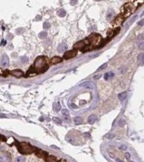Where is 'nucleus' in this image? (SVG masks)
<instances>
[{
  "label": "nucleus",
  "instance_id": "f257e3e1",
  "mask_svg": "<svg viewBox=\"0 0 144 162\" xmlns=\"http://www.w3.org/2000/svg\"><path fill=\"white\" fill-rule=\"evenodd\" d=\"M33 68L37 72V74H41L44 73L46 70L48 69V65H47V59L45 56H39L35 60L33 64Z\"/></svg>",
  "mask_w": 144,
  "mask_h": 162
},
{
  "label": "nucleus",
  "instance_id": "f03ea898",
  "mask_svg": "<svg viewBox=\"0 0 144 162\" xmlns=\"http://www.w3.org/2000/svg\"><path fill=\"white\" fill-rule=\"evenodd\" d=\"M17 150L19 151V153L23 155H30L34 152V147H31L30 144L28 143H17Z\"/></svg>",
  "mask_w": 144,
  "mask_h": 162
},
{
  "label": "nucleus",
  "instance_id": "7ed1b4c3",
  "mask_svg": "<svg viewBox=\"0 0 144 162\" xmlns=\"http://www.w3.org/2000/svg\"><path fill=\"white\" fill-rule=\"evenodd\" d=\"M87 39L89 41L90 45H92L94 48H100V44L102 43V41H103L101 35H99L97 33H93Z\"/></svg>",
  "mask_w": 144,
  "mask_h": 162
},
{
  "label": "nucleus",
  "instance_id": "20e7f679",
  "mask_svg": "<svg viewBox=\"0 0 144 162\" xmlns=\"http://www.w3.org/2000/svg\"><path fill=\"white\" fill-rule=\"evenodd\" d=\"M136 9V8L133 6V3H127V4H125L124 5V7H123V14L122 15L125 17V19L127 18V17H129L130 16L133 12H134V10Z\"/></svg>",
  "mask_w": 144,
  "mask_h": 162
},
{
  "label": "nucleus",
  "instance_id": "39448f33",
  "mask_svg": "<svg viewBox=\"0 0 144 162\" xmlns=\"http://www.w3.org/2000/svg\"><path fill=\"white\" fill-rule=\"evenodd\" d=\"M89 44H90L89 41H88V39H86V40H83V41H80V42H76L75 44L74 45V50H81L82 51L86 45H89Z\"/></svg>",
  "mask_w": 144,
  "mask_h": 162
},
{
  "label": "nucleus",
  "instance_id": "423d86ee",
  "mask_svg": "<svg viewBox=\"0 0 144 162\" xmlns=\"http://www.w3.org/2000/svg\"><path fill=\"white\" fill-rule=\"evenodd\" d=\"M76 51L75 50H71V51H67V52H65L64 54H63V58L65 59V60H68V59H72V58H74V57H75L76 56Z\"/></svg>",
  "mask_w": 144,
  "mask_h": 162
},
{
  "label": "nucleus",
  "instance_id": "0eeeda50",
  "mask_svg": "<svg viewBox=\"0 0 144 162\" xmlns=\"http://www.w3.org/2000/svg\"><path fill=\"white\" fill-rule=\"evenodd\" d=\"M34 151H35V153H36V155L38 156L39 157H41V158H45L46 156L48 155L45 151H43L41 149H39L36 147H34Z\"/></svg>",
  "mask_w": 144,
  "mask_h": 162
},
{
  "label": "nucleus",
  "instance_id": "6e6552de",
  "mask_svg": "<svg viewBox=\"0 0 144 162\" xmlns=\"http://www.w3.org/2000/svg\"><path fill=\"white\" fill-rule=\"evenodd\" d=\"M11 161V157L7 152L1 153V162H10Z\"/></svg>",
  "mask_w": 144,
  "mask_h": 162
},
{
  "label": "nucleus",
  "instance_id": "1a4fd4ad",
  "mask_svg": "<svg viewBox=\"0 0 144 162\" xmlns=\"http://www.w3.org/2000/svg\"><path fill=\"white\" fill-rule=\"evenodd\" d=\"M124 19H125V17L120 14V15H118L115 19H114V22L113 24L115 26H118V25H119V24H121L123 21H124Z\"/></svg>",
  "mask_w": 144,
  "mask_h": 162
},
{
  "label": "nucleus",
  "instance_id": "9d476101",
  "mask_svg": "<svg viewBox=\"0 0 144 162\" xmlns=\"http://www.w3.org/2000/svg\"><path fill=\"white\" fill-rule=\"evenodd\" d=\"M10 74L12 75V76H14L16 77H22L24 76V74H23V72L21 70H18V69H15V70H12L11 72H10Z\"/></svg>",
  "mask_w": 144,
  "mask_h": 162
},
{
  "label": "nucleus",
  "instance_id": "9b49d317",
  "mask_svg": "<svg viewBox=\"0 0 144 162\" xmlns=\"http://www.w3.org/2000/svg\"><path fill=\"white\" fill-rule=\"evenodd\" d=\"M44 159H45V162H59V160H58L55 157H53V156H49V155L46 156V157Z\"/></svg>",
  "mask_w": 144,
  "mask_h": 162
},
{
  "label": "nucleus",
  "instance_id": "f8f14e48",
  "mask_svg": "<svg viewBox=\"0 0 144 162\" xmlns=\"http://www.w3.org/2000/svg\"><path fill=\"white\" fill-rule=\"evenodd\" d=\"M61 61H62V59H61V57H59V56H55V57H52V58L51 59L50 63H51L52 65H56V64L61 63Z\"/></svg>",
  "mask_w": 144,
  "mask_h": 162
},
{
  "label": "nucleus",
  "instance_id": "ddd939ff",
  "mask_svg": "<svg viewBox=\"0 0 144 162\" xmlns=\"http://www.w3.org/2000/svg\"><path fill=\"white\" fill-rule=\"evenodd\" d=\"M36 75H38L37 74V72L35 71V69L33 68V66H31L30 70L28 71V73H27V75H26V77H33V76H36Z\"/></svg>",
  "mask_w": 144,
  "mask_h": 162
},
{
  "label": "nucleus",
  "instance_id": "4468645a",
  "mask_svg": "<svg viewBox=\"0 0 144 162\" xmlns=\"http://www.w3.org/2000/svg\"><path fill=\"white\" fill-rule=\"evenodd\" d=\"M8 65V59L6 55H3L2 56V59H1V65L2 66H7Z\"/></svg>",
  "mask_w": 144,
  "mask_h": 162
},
{
  "label": "nucleus",
  "instance_id": "2eb2a0df",
  "mask_svg": "<svg viewBox=\"0 0 144 162\" xmlns=\"http://www.w3.org/2000/svg\"><path fill=\"white\" fill-rule=\"evenodd\" d=\"M96 115H91L89 118H88V123L90 124H93L95 122H96Z\"/></svg>",
  "mask_w": 144,
  "mask_h": 162
},
{
  "label": "nucleus",
  "instance_id": "dca6fc26",
  "mask_svg": "<svg viewBox=\"0 0 144 162\" xmlns=\"http://www.w3.org/2000/svg\"><path fill=\"white\" fill-rule=\"evenodd\" d=\"M92 49H94V47L89 44V45H86V46L84 47L82 51H83V53H86V52H89V51L92 50Z\"/></svg>",
  "mask_w": 144,
  "mask_h": 162
},
{
  "label": "nucleus",
  "instance_id": "f3484780",
  "mask_svg": "<svg viewBox=\"0 0 144 162\" xmlns=\"http://www.w3.org/2000/svg\"><path fill=\"white\" fill-rule=\"evenodd\" d=\"M65 49H66V45H65V44H63V43H62V44H60V45H59V47H58V52L62 53V52H63Z\"/></svg>",
  "mask_w": 144,
  "mask_h": 162
},
{
  "label": "nucleus",
  "instance_id": "a211bd4d",
  "mask_svg": "<svg viewBox=\"0 0 144 162\" xmlns=\"http://www.w3.org/2000/svg\"><path fill=\"white\" fill-rule=\"evenodd\" d=\"M83 123V119L81 117H75L74 118V124H81Z\"/></svg>",
  "mask_w": 144,
  "mask_h": 162
},
{
  "label": "nucleus",
  "instance_id": "6ab92c4d",
  "mask_svg": "<svg viewBox=\"0 0 144 162\" xmlns=\"http://www.w3.org/2000/svg\"><path fill=\"white\" fill-rule=\"evenodd\" d=\"M113 76H114V73H112V72L111 73H106V75H105V79L107 80V79H109L110 77H112Z\"/></svg>",
  "mask_w": 144,
  "mask_h": 162
},
{
  "label": "nucleus",
  "instance_id": "aec40b11",
  "mask_svg": "<svg viewBox=\"0 0 144 162\" xmlns=\"http://www.w3.org/2000/svg\"><path fill=\"white\" fill-rule=\"evenodd\" d=\"M16 162H25V157H17L16 158Z\"/></svg>",
  "mask_w": 144,
  "mask_h": 162
},
{
  "label": "nucleus",
  "instance_id": "412c9836",
  "mask_svg": "<svg viewBox=\"0 0 144 162\" xmlns=\"http://www.w3.org/2000/svg\"><path fill=\"white\" fill-rule=\"evenodd\" d=\"M65 14H66V13H65V11H64L63 9H60V10L58 11V15L60 16V17H64Z\"/></svg>",
  "mask_w": 144,
  "mask_h": 162
},
{
  "label": "nucleus",
  "instance_id": "4be33fe9",
  "mask_svg": "<svg viewBox=\"0 0 144 162\" xmlns=\"http://www.w3.org/2000/svg\"><path fill=\"white\" fill-rule=\"evenodd\" d=\"M54 122H55V123H56V124H59V125H61V123H62V122H61V119H60V118H58V117H56V118H54Z\"/></svg>",
  "mask_w": 144,
  "mask_h": 162
},
{
  "label": "nucleus",
  "instance_id": "5701e85b",
  "mask_svg": "<svg viewBox=\"0 0 144 162\" xmlns=\"http://www.w3.org/2000/svg\"><path fill=\"white\" fill-rule=\"evenodd\" d=\"M126 95H127V93L126 92H123V93H121V94H119V100H123L125 98H126Z\"/></svg>",
  "mask_w": 144,
  "mask_h": 162
},
{
  "label": "nucleus",
  "instance_id": "b1692460",
  "mask_svg": "<svg viewBox=\"0 0 144 162\" xmlns=\"http://www.w3.org/2000/svg\"><path fill=\"white\" fill-rule=\"evenodd\" d=\"M39 37H40V38H45V37H47V32H46V31L40 32V33H39Z\"/></svg>",
  "mask_w": 144,
  "mask_h": 162
},
{
  "label": "nucleus",
  "instance_id": "393cba45",
  "mask_svg": "<svg viewBox=\"0 0 144 162\" xmlns=\"http://www.w3.org/2000/svg\"><path fill=\"white\" fill-rule=\"evenodd\" d=\"M54 108H55V111H60L61 106H60V104H59V103H56V104H55V106H54Z\"/></svg>",
  "mask_w": 144,
  "mask_h": 162
},
{
  "label": "nucleus",
  "instance_id": "a878e982",
  "mask_svg": "<svg viewBox=\"0 0 144 162\" xmlns=\"http://www.w3.org/2000/svg\"><path fill=\"white\" fill-rule=\"evenodd\" d=\"M119 31H120V28H117V29H116V31H113V36L117 35V34L119 32Z\"/></svg>",
  "mask_w": 144,
  "mask_h": 162
},
{
  "label": "nucleus",
  "instance_id": "bb28decb",
  "mask_svg": "<svg viewBox=\"0 0 144 162\" xmlns=\"http://www.w3.org/2000/svg\"><path fill=\"white\" fill-rule=\"evenodd\" d=\"M43 28H44V29L50 28V24L48 23V22H45V23H44V25H43Z\"/></svg>",
  "mask_w": 144,
  "mask_h": 162
},
{
  "label": "nucleus",
  "instance_id": "cd10ccee",
  "mask_svg": "<svg viewBox=\"0 0 144 162\" xmlns=\"http://www.w3.org/2000/svg\"><path fill=\"white\" fill-rule=\"evenodd\" d=\"M106 65H107V64H104V65H102V66H101V67H99V68H98V69H97V70H98V71H99V70H102V69H104V68H105V67H106Z\"/></svg>",
  "mask_w": 144,
  "mask_h": 162
},
{
  "label": "nucleus",
  "instance_id": "c85d7f7f",
  "mask_svg": "<svg viewBox=\"0 0 144 162\" xmlns=\"http://www.w3.org/2000/svg\"><path fill=\"white\" fill-rule=\"evenodd\" d=\"M106 138H108V139H111V138H113L114 137V134H106Z\"/></svg>",
  "mask_w": 144,
  "mask_h": 162
},
{
  "label": "nucleus",
  "instance_id": "c756f323",
  "mask_svg": "<svg viewBox=\"0 0 144 162\" xmlns=\"http://www.w3.org/2000/svg\"><path fill=\"white\" fill-rule=\"evenodd\" d=\"M8 70H5V71L3 72V75H2V76H3V77H7V76H8Z\"/></svg>",
  "mask_w": 144,
  "mask_h": 162
},
{
  "label": "nucleus",
  "instance_id": "7c9ffc66",
  "mask_svg": "<svg viewBox=\"0 0 144 162\" xmlns=\"http://www.w3.org/2000/svg\"><path fill=\"white\" fill-rule=\"evenodd\" d=\"M62 113H63V114H64V115H66V116H68V111H67V110H63V111H62Z\"/></svg>",
  "mask_w": 144,
  "mask_h": 162
},
{
  "label": "nucleus",
  "instance_id": "2f4dec72",
  "mask_svg": "<svg viewBox=\"0 0 144 162\" xmlns=\"http://www.w3.org/2000/svg\"><path fill=\"white\" fill-rule=\"evenodd\" d=\"M1 138H2V140H1L2 142H6V141H7V140H6V137H5V136H4L3 134L1 135Z\"/></svg>",
  "mask_w": 144,
  "mask_h": 162
},
{
  "label": "nucleus",
  "instance_id": "473e14b6",
  "mask_svg": "<svg viewBox=\"0 0 144 162\" xmlns=\"http://www.w3.org/2000/svg\"><path fill=\"white\" fill-rule=\"evenodd\" d=\"M143 24H144V19H141V20L139 22V25H140V26H141V25H143Z\"/></svg>",
  "mask_w": 144,
  "mask_h": 162
},
{
  "label": "nucleus",
  "instance_id": "72a5a7b5",
  "mask_svg": "<svg viewBox=\"0 0 144 162\" xmlns=\"http://www.w3.org/2000/svg\"><path fill=\"white\" fill-rule=\"evenodd\" d=\"M140 48L141 50H143V49H144V42H142V43L140 45Z\"/></svg>",
  "mask_w": 144,
  "mask_h": 162
},
{
  "label": "nucleus",
  "instance_id": "f704fd0d",
  "mask_svg": "<svg viewBox=\"0 0 144 162\" xmlns=\"http://www.w3.org/2000/svg\"><path fill=\"white\" fill-rule=\"evenodd\" d=\"M1 43H2V45H6L7 42H6V41H4V40H2V42H1Z\"/></svg>",
  "mask_w": 144,
  "mask_h": 162
},
{
  "label": "nucleus",
  "instance_id": "c9c22d12",
  "mask_svg": "<svg viewBox=\"0 0 144 162\" xmlns=\"http://www.w3.org/2000/svg\"><path fill=\"white\" fill-rule=\"evenodd\" d=\"M121 149H123V150H126L127 149V147H126V146H121V147H120Z\"/></svg>",
  "mask_w": 144,
  "mask_h": 162
}]
</instances>
